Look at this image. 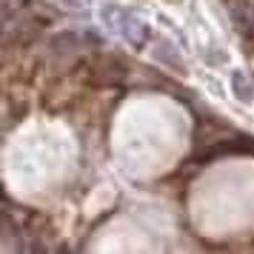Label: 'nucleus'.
<instances>
[{
	"instance_id": "4",
	"label": "nucleus",
	"mask_w": 254,
	"mask_h": 254,
	"mask_svg": "<svg viewBox=\"0 0 254 254\" xmlns=\"http://www.w3.org/2000/svg\"><path fill=\"white\" fill-rule=\"evenodd\" d=\"M231 92H234V97L237 100H243V103H249V100H254V80L246 74V71H231Z\"/></svg>"
},
{
	"instance_id": "6",
	"label": "nucleus",
	"mask_w": 254,
	"mask_h": 254,
	"mask_svg": "<svg viewBox=\"0 0 254 254\" xmlns=\"http://www.w3.org/2000/svg\"><path fill=\"white\" fill-rule=\"evenodd\" d=\"M89 0H66V6H71V9H83Z\"/></svg>"
},
{
	"instance_id": "5",
	"label": "nucleus",
	"mask_w": 254,
	"mask_h": 254,
	"mask_svg": "<svg viewBox=\"0 0 254 254\" xmlns=\"http://www.w3.org/2000/svg\"><path fill=\"white\" fill-rule=\"evenodd\" d=\"M172 52H174V49L169 46V43H157V46H154V58L163 60V63H169L172 69H180V71H183V63H180V60L174 58Z\"/></svg>"
},
{
	"instance_id": "1",
	"label": "nucleus",
	"mask_w": 254,
	"mask_h": 254,
	"mask_svg": "<svg viewBox=\"0 0 254 254\" xmlns=\"http://www.w3.org/2000/svg\"><path fill=\"white\" fill-rule=\"evenodd\" d=\"M100 17H103L106 26L117 29V32L126 37V40H128L134 49H143V46H146V40H149V35H151L149 26L143 23L140 17H134L131 12H123L120 6H106Z\"/></svg>"
},
{
	"instance_id": "2",
	"label": "nucleus",
	"mask_w": 254,
	"mask_h": 254,
	"mask_svg": "<svg viewBox=\"0 0 254 254\" xmlns=\"http://www.w3.org/2000/svg\"><path fill=\"white\" fill-rule=\"evenodd\" d=\"M92 83L94 86H117V83L126 80V63L115 55H103V58H94L92 60Z\"/></svg>"
},
{
	"instance_id": "3",
	"label": "nucleus",
	"mask_w": 254,
	"mask_h": 254,
	"mask_svg": "<svg viewBox=\"0 0 254 254\" xmlns=\"http://www.w3.org/2000/svg\"><path fill=\"white\" fill-rule=\"evenodd\" d=\"M231 20L240 35H254V6L246 0H231Z\"/></svg>"
}]
</instances>
